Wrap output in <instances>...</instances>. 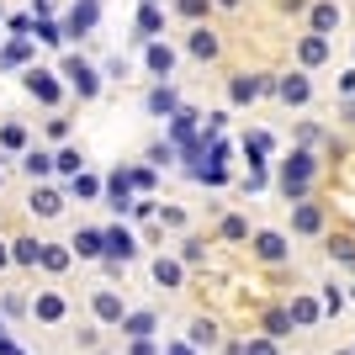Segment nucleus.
<instances>
[{
  "label": "nucleus",
  "instance_id": "obj_3",
  "mask_svg": "<svg viewBox=\"0 0 355 355\" xmlns=\"http://www.w3.org/2000/svg\"><path fill=\"white\" fill-rule=\"evenodd\" d=\"M21 90H27L32 101H43L48 112H59L64 106V80H59V69H43V64H27V69H21Z\"/></svg>",
  "mask_w": 355,
  "mask_h": 355
},
{
  "label": "nucleus",
  "instance_id": "obj_52",
  "mask_svg": "<svg viewBox=\"0 0 355 355\" xmlns=\"http://www.w3.org/2000/svg\"><path fill=\"white\" fill-rule=\"evenodd\" d=\"M0 191H6V170H0Z\"/></svg>",
  "mask_w": 355,
  "mask_h": 355
},
{
  "label": "nucleus",
  "instance_id": "obj_41",
  "mask_svg": "<svg viewBox=\"0 0 355 355\" xmlns=\"http://www.w3.org/2000/svg\"><path fill=\"white\" fill-rule=\"evenodd\" d=\"M244 355H282V350H276L270 334H254V340H244Z\"/></svg>",
  "mask_w": 355,
  "mask_h": 355
},
{
  "label": "nucleus",
  "instance_id": "obj_27",
  "mask_svg": "<svg viewBox=\"0 0 355 355\" xmlns=\"http://www.w3.org/2000/svg\"><path fill=\"white\" fill-rule=\"evenodd\" d=\"M37 254H43V239H37V234L11 239V266L16 270H37Z\"/></svg>",
  "mask_w": 355,
  "mask_h": 355
},
{
  "label": "nucleus",
  "instance_id": "obj_14",
  "mask_svg": "<svg viewBox=\"0 0 355 355\" xmlns=\"http://www.w3.org/2000/svg\"><path fill=\"white\" fill-rule=\"evenodd\" d=\"M250 244H254V260H266V266H282L286 254H292L286 234H276V228H260V234H254Z\"/></svg>",
  "mask_w": 355,
  "mask_h": 355
},
{
  "label": "nucleus",
  "instance_id": "obj_53",
  "mask_svg": "<svg viewBox=\"0 0 355 355\" xmlns=\"http://www.w3.org/2000/svg\"><path fill=\"white\" fill-rule=\"evenodd\" d=\"M0 21H6V0H0Z\"/></svg>",
  "mask_w": 355,
  "mask_h": 355
},
{
  "label": "nucleus",
  "instance_id": "obj_36",
  "mask_svg": "<svg viewBox=\"0 0 355 355\" xmlns=\"http://www.w3.org/2000/svg\"><path fill=\"white\" fill-rule=\"evenodd\" d=\"M334 27H340V11H334V6H313V32H318V37H329Z\"/></svg>",
  "mask_w": 355,
  "mask_h": 355
},
{
  "label": "nucleus",
  "instance_id": "obj_43",
  "mask_svg": "<svg viewBox=\"0 0 355 355\" xmlns=\"http://www.w3.org/2000/svg\"><path fill=\"white\" fill-rule=\"evenodd\" d=\"M154 218H159V228H186V212L180 207H159Z\"/></svg>",
  "mask_w": 355,
  "mask_h": 355
},
{
  "label": "nucleus",
  "instance_id": "obj_44",
  "mask_svg": "<svg viewBox=\"0 0 355 355\" xmlns=\"http://www.w3.org/2000/svg\"><path fill=\"white\" fill-rule=\"evenodd\" d=\"M6 27H11V37H32V11L11 16V21H6Z\"/></svg>",
  "mask_w": 355,
  "mask_h": 355
},
{
  "label": "nucleus",
  "instance_id": "obj_23",
  "mask_svg": "<svg viewBox=\"0 0 355 355\" xmlns=\"http://www.w3.org/2000/svg\"><path fill=\"white\" fill-rule=\"evenodd\" d=\"M16 164H21V175H27V180H53V154L37 148V144H32L27 154H16Z\"/></svg>",
  "mask_w": 355,
  "mask_h": 355
},
{
  "label": "nucleus",
  "instance_id": "obj_18",
  "mask_svg": "<svg viewBox=\"0 0 355 355\" xmlns=\"http://www.w3.org/2000/svg\"><path fill=\"white\" fill-rule=\"evenodd\" d=\"M32 148V133H27V122L21 117H0V154H27Z\"/></svg>",
  "mask_w": 355,
  "mask_h": 355
},
{
  "label": "nucleus",
  "instance_id": "obj_47",
  "mask_svg": "<svg viewBox=\"0 0 355 355\" xmlns=\"http://www.w3.org/2000/svg\"><path fill=\"white\" fill-rule=\"evenodd\" d=\"M0 308H6V313H27V297H21V292H6V297H0Z\"/></svg>",
  "mask_w": 355,
  "mask_h": 355
},
{
  "label": "nucleus",
  "instance_id": "obj_2",
  "mask_svg": "<svg viewBox=\"0 0 355 355\" xmlns=\"http://www.w3.org/2000/svg\"><path fill=\"white\" fill-rule=\"evenodd\" d=\"M313 175H318V159H313L308 148H297V154H286V159H282L276 186H282L286 202H302V196H308V186H313Z\"/></svg>",
  "mask_w": 355,
  "mask_h": 355
},
{
  "label": "nucleus",
  "instance_id": "obj_22",
  "mask_svg": "<svg viewBox=\"0 0 355 355\" xmlns=\"http://www.w3.org/2000/svg\"><path fill=\"white\" fill-rule=\"evenodd\" d=\"M133 37L138 43H154V37H164V11L159 6H148V0H138V21H133Z\"/></svg>",
  "mask_w": 355,
  "mask_h": 355
},
{
  "label": "nucleus",
  "instance_id": "obj_34",
  "mask_svg": "<svg viewBox=\"0 0 355 355\" xmlns=\"http://www.w3.org/2000/svg\"><path fill=\"white\" fill-rule=\"evenodd\" d=\"M186 345H196V350H212V345H218V324H212V318H196L191 334H186Z\"/></svg>",
  "mask_w": 355,
  "mask_h": 355
},
{
  "label": "nucleus",
  "instance_id": "obj_16",
  "mask_svg": "<svg viewBox=\"0 0 355 355\" xmlns=\"http://www.w3.org/2000/svg\"><path fill=\"white\" fill-rule=\"evenodd\" d=\"M148 270H154V286H164V292H180V286H186V266H180L175 254H154Z\"/></svg>",
  "mask_w": 355,
  "mask_h": 355
},
{
  "label": "nucleus",
  "instance_id": "obj_29",
  "mask_svg": "<svg viewBox=\"0 0 355 355\" xmlns=\"http://www.w3.org/2000/svg\"><path fill=\"white\" fill-rule=\"evenodd\" d=\"M286 313H292V324H297V329H313L318 318H324V308H318L313 297H292V302H286Z\"/></svg>",
  "mask_w": 355,
  "mask_h": 355
},
{
  "label": "nucleus",
  "instance_id": "obj_39",
  "mask_svg": "<svg viewBox=\"0 0 355 355\" xmlns=\"http://www.w3.org/2000/svg\"><path fill=\"white\" fill-rule=\"evenodd\" d=\"M218 234L228 239V244H239V239H250V223H244V218H223V223H218Z\"/></svg>",
  "mask_w": 355,
  "mask_h": 355
},
{
  "label": "nucleus",
  "instance_id": "obj_40",
  "mask_svg": "<svg viewBox=\"0 0 355 355\" xmlns=\"http://www.w3.org/2000/svg\"><path fill=\"white\" fill-rule=\"evenodd\" d=\"M202 260H207L202 239H186V244H180V266H202Z\"/></svg>",
  "mask_w": 355,
  "mask_h": 355
},
{
  "label": "nucleus",
  "instance_id": "obj_49",
  "mask_svg": "<svg viewBox=\"0 0 355 355\" xmlns=\"http://www.w3.org/2000/svg\"><path fill=\"white\" fill-rule=\"evenodd\" d=\"M128 218H138V223H148V218H154V202H133V212H128Z\"/></svg>",
  "mask_w": 355,
  "mask_h": 355
},
{
  "label": "nucleus",
  "instance_id": "obj_37",
  "mask_svg": "<svg viewBox=\"0 0 355 355\" xmlns=\"http://www.w3.org/2000/svg\"><path fill=\"white\" fill-rule=\"evenodd\" d=\"M266 334H270V340L292 334V313H286V308H270V313H266Z\"/></svg>",
  "mask_w": 355,
  "mask_h": 355
},
{
  "label": "nucleus",
  "instance_id": "obj_19",
  "mask_svg": "<svg viewBox=\"0 0 355 355\" xmlns=\"http://www.w3.org/2000/svg\"><path fill=\"white\" fill-rule=\"evenodd\" d=\"M27 64H37V43H32V37L0 43V69H27Z\"/></svg>",
  "mask_w": 355,
  "mask_h": 355
},
{
  "label": "nucleus",
  "instance_id": "obj_4",
  "mask_svg": "<svg viewBox=\"0 0 355 355\" xmlns=\"http://www.w3.org/2000/svg\"><path fill=\"white\" fill-rule=\"evenodd\" d=\"M101 260H106V266H133V260H138V239H133L128 223L101 228Z\"/></svg>",
  "mask_w": 355,
  "mask_h": 355
},
{
  "label": "nucleus",
  "instance_id": "obj_17",
  "mask_svg": "<svg viewBox=\"0 0 355 355\" xmlns=\"http://www.w3.org/2000/svg\"><path fill=\"white\" fill-rule=\"evenodd\" d=\"M218 32H212L207 27V21H196V27L191 32H186V53H191V59H202V64H212V59H218Z\"/></svg>",
  "mask_w": 355,
  "mask_h": 355
},
{
  "label": "nucleus",
  "instance_id": "obj_9",
  "mask_svg": "<svg viewBox=\"0 0 355 355\" xmlns=\"http://www.w3.org/2000/svg\"><path fill=\"white\" fill-rule=\"evenodd\" d=\"M180 106H186V101H180V90L170 85V80H154V85L144 90V112H148V117H159V122H170Z\"/></svg>",
  "mask_w": 355,
  "mask_h": 355
},
{
  "label": "nucleus",
  "instance_id": "obj_5",
  "mask_svg": "<svg viewBox=\"0 0 355 355\" xmlns=\"http://www.w3.org/2000/svg\"><path fill=\"white\" fill-rule=\"evenodd\" d=\"M64 207H69V191H64V186H53V180H32V196H27L32 218L53 223V218H64Z\"/></svg>",
  "mask_w": 355,
  "mask_h": 355
},
{
  "label": "nucleus",
  "instance_id": "obj_35",
  "mask_svg": "<svg viewBox=\"0 0 355 355\" xmlns=\"http://www.w3.org/2000/svg\"><path fill=\"white\" fill-rule=\"evenodd\" d=\"M207 11H212V0H175V16H180V21H191V27H196V21H207Z\"/></svg>",
  "mask_w": 355,
  "mask_h": 355
},
{
  "label": "nucleus",
  "instance_id": "obj_25",
  "mask_svg": "<svg viewBox=\"0 0 355 355\" xmlns=\"http://www.w3.org/2000/svg\"><path fill=\"white\" fill-rule=\"evenodd\" d=\"M69 250H74V260H85V266H101V228H74Z\"/></svg>",
  "mask_w": 355,
  "mask_h": 355
},
{
  "label": "nucleus",
  "instance_id": "obj_33",
  "mask_svg": "<svg viewBox=\"0 0 355 355\" xmlns=\"http://www.w3.org/2000/svg\"><path fill=\"white\" fill-rule=\"evenodd\" d=\"M297 53H302V64H308V69H313V64H324V59H329V37H318V32H308Z\"/></svg>",
  "mask_w": 355,
  "mask_h": 355
},
{
  "label": "nucleus",
  "instance_id": "obj_45",
  "mask_svg": "<svg viewBox=\"0 0 355 355\" xmlns=\"http://www.w3.org/2000/svg\"><path fill=\"white\" fill-rule=\"evenodd\" d=\"M106 80H128V59H122V53H117V59H106Z\"/></svg>",
  "mask_w": 355,
  "mask_h": 355
},
{
  "label": "nucleus",
  "instance_id": "obj_12",
  "mask_svg": "<svg viewBox=\"0 0 355 355\" xmlns=\"http://www.w3.org/2000/svg\"><path fill=\"white\" fill-rule=\"evenodd\" d=\"M175 64H180V53H175L170 43H164V37L144 43V69L154 74V80H170V74H175Z\"/></svg>",
  "mask_w": 355,
  "mask_h": 355
},
{
  "label": "nucleus",
  "instance_id": "obj_31",
  "mask_svg": "<svg viewBox=\"0 0 355 355\" xmlns=\"http://www.w3.org/2000/svg\"><path fill=\"white\" fill-rule=\"evenodd\" d=\"M175 159H180V154H175V144H170V138H154V144L144 148V164H154V170H170Z\"/></svg>",
  "mask_w": 355,
  "mask_h": 355
},
{
  "label": "nucleus",
  "instance_id": "obj_24",
  "mask_svg": "<svg viewBox=\"0 0 355 355\" xmlns=\"http://www.w3.org/2000/svg\"><path fill=\"white\" fill-rule=\"evenodd\" d=\"M276 96H282L286 106H308V96H313V85H308V74H302V69L282 74V80H276Z\"/></svg>",
  "mask_w": 355,
  "mask_h": 355
},
{
  "label": "nucleus",
  "instance_id": "obj_50",
  "mask_svg": "<svg viewBox=\"0 0 355 355\" xmlns=\"http://www.w3.org/2000/svg\"><path fill=\"white\" fill-rule=\"evenodd\" d=\"M0 270H11V239H0Z\"/></svg>",
  "mask_w": 355,
  "mask_h": 355
},
{
  "label": "nucleus",
  "instance_id": "obj_20",
  "mask_svg": "<svg viewBox=\"0 0 355 355\" xmlns=\"http://www.w3.org/2000/svg\"><path fill=\"white\" fill-rule=\"evenodd\" d=\"M69 266H74V250H69V244H48V239H43L37 270H43V276H69Z\"/></svg>",
  "mask_w": 355,
  "mask_h": 355
},
{
  "label": "nucleus",
  "instance_id": "obj_30",
  "mask_svg": "<svg viewBox=\"0 0 355 355\" xmlns=\"http://www.w3.org/2000/svg\"><path fill=\"white\" fill-rule=\"evenodd\" d=\"M74 170H85V154H80L74 144H59V148H53V175H64V180H69Z\"/></svg>",
  "mask_w": 355,
  "mask_h": 355
},
{
  "label": "nucleus",
  "instance_id": "obj_21",
  "mask_svg": "<svg viewBox=\"0 0 355 355\" xmlns=\"http://www.w3.org/2000/svg\"><path fill=\"white\" fill-rule=\"evenodd\" d=\"M64 191H69V202H101V175L96 170H74L64 180Z\"/></svg>",
  "mask_w": 355,
  "mask_h": 355
},
{
  "label": "nucleus",
  "instance_id": "obj_26",
  "mask_svg": "<svg viewBox=\"0 0 355 355\" xmlns=\"http://www.w3.org/2000/svg\"><path fill=\"white\" fill-rule=\"evenodd\" d=\"M318 228H324V207L308 202V196L292 202V234H318Z\"/></svg>",
  "mask_w": 355,
  "mask_h": 355
},
{
  "label": "nucleus",
  "instance_id": "obj_54",
  "mask_svg": "<svg viewBox=\"0 0 355 355\" xmlns=\"http://www.w3.org/2000/svg\"><path fill=\"white\" fill-rule=\"evenodd\" d=\"M345 117H350V122H355V106H350V112H345Z\"/></svg>",
  "mask_w": 355,
  "mask_h": 355
},
{
  "label": "nucleus",
  "instance_id": "obj_11",
  "mask_svg": "<svg viewBox=\"0 0 355 355\" xmlns=\"http://www.w3.org/2000/svg\"><path fill=\"white\" fill-rule=\"evenodd\" d=\"M164 138L175 144V154H180L186 144H196V138H202V112H191V106H180L175 117L164 122Z\"/></svg>",
  "mask_w": 355,
  "mask_h": 355
},
{
  "label": "nucleus",
  "instance_id": "obj_32",
  "mask_svg": "<svg viewBox=\"0 0 355 355\" xmlns=\"http://www.w3.org/2000/svg\"><path fill=\"white\" fill-rule=\"evenodd\" d=\"M122 170H128V180H133V191H154V186H159V170H154V164H122Z\"/></svg>",
  "mask_w": 355,
  "mask_h": 355
},
{
  "label": "nucleus",
  "instance_id": "obj_28",
  "mask_svg": "<svg viewBox=\"0 0 355 355\" xmlns=\"http://www.w3.org/2000/svg\"><path fill=\"white\" fill-rule=\"evenodd\" d=\"M32 43L64 48V21H53V16H32Z\"/></svg>",
  "mask_w": 355,
  "mask_h": 355
},
{
  "label": "nucleus",
  "instance_id": "obj_42",
  "mask_svg": "<svg viewBox=\"0 0 355 355\" xmlns=\"http://www.w3.org/2000/svg\"><path fill=\"white\" fill-rule=\"evenodd\" d=\"M48 138H53V144H69V117H59V112H53V117H48V128H43Z\"/></svg>",
  "mask_w": 355,
  "mask_h": 355
},
{
  "label": "nucleus",
  "instance_id": "obj_48",
  "mask_svg": "<svg viewBox=\"0 0 355 355\" xmlns=\"http://www.w3.org/2000/svg\"><path fill=\"white\" fill-rule=\"evenodd\" d=\"M345 308V292H340V286H329V292H324V313H340Z\"/></svg>",
  "mask_w": 355,
  "mask_h": 355
},
{
  "label": "nucleus",
  "instance_id": "obj_1",
  "mask_svg": "<svg viewBox=\"0 0 355 355\" xmlns=\"http://www.w3.org/2000/svg\"><path fill=\"white\" fill-rule=\"evenodd\" d=\"M59 80L80 96V101H96V96H101V85H106V74L96 69L85 53H64V59H59Z\"/></svg>",
  "mask_w": 355,
  "mask_h": 355
},
{
  "label": "nucleus",
  "instance_id": "obj_51",
  "mask_svg": "<svg viewBox=\"0 0 355 355\" xmlns=\"http://www.w3.org/2000/svg\"><path fill=\"white\" fill-rule=\"evenodd\" d=\"M212 6H223V11H239V6H244V0H212Z\"/></svg>",
  "mask_w": 355,
  "mask_h": 355
},
{
  "label": "nucleus",
  "instance_id": "obj_38",
  "mask_svg": "<svg viewBox=\"0 0 355 355\" xmlns=\"http://www.w3.org/2000/svg\"><path fill=\"white\" fill-rule=\"evenodd\" d=\"M329 260H340V266H355V239H329Z\"/></svg>",
  "mask_w": 355,
  "mask_h": 355
},
{
  "label": "nucleus",
  "instance_id": "obj_55",
  "mask_svg": "<svg viewBox=\"0 0 355 355\" xmlns=\"http://www.w3.org/2000/svg\"><path fill=\"white\" fill-rule=\"evenodd\" d=\"M340 355H355V350H340Z\"/></svg>",
  "mask_w": 355,
  "mask_h": 355
},
{
  "label": "nucleus",
  "instance_id": "obj_46",
  "mask_svg": "<svg viewBox=\"0 0 355 355\" xmlns=\"http://www.w3.org/2000/svg\"><path fill=\"white\" fill-rule=\"evenodd\" d=\"M128 355H164L154 340H128Z\"/></svg>",
  "mask_w": 355,
  "mask_h": 355
},
{
  "label": "nucleus",
  "instance_id": "obj_7",
  "mask_svg": "<svg viewBox=\"0 0 355 355\" xmlns=\"http://www.w3.org/2000/svg\"><path fill=\"white\" fill-rule=\"evenodd\" d=\"M101 207H112L117 218H128V212H133V180H128V170H122V164L101 175Z\"/></svg>",
  "mask_w": 355,
  "mask_h": 355
},
{
  "label": "nucleus",
  "instance_id": "obj_13",
  "mask_svg": "<svg viewBox=\"0 0 355 355\" xmlns=\"http://www.w3.org/2000/svg\"><path fill=\"white\" fill-rule=\"evenodd\" d=\"M154 329H159V313L154 308H128L122 324H117V334L122 340H154Z\"/></svg>",
  "mask_w": 355,
  "mask_h": 355
},
{
  "label": "nucleus",
  "instance_id": "obj_15",
  "mask_svg": "<svg viewBox=\"0 0 355 355\" xmlns=\"http://www.w3.org/2000/svg\"><path fill=\"white\" fill-rule=\"evenodd\" d=\"M266 90H276L266 74H234V80H228V101H234V106H250L254 96H266Z\"/></svg>",
  "mask_w": 355,
  "mask_h": 355
},
{
  "label": "nucleus",
  "instance_id": "obj_6",
  "mask_svg": "<svg viewBox=\"0 0 355 355\" xmlns=\"http://www.w3.org/2000/svg\"><path fill=\"white\" fill-rule=\"evenodd\" d=\"M27 313L37 318V324L59 329L64 318H69V297H64L59 286H37V297H27Z\"/></svg>",
  "mask_w": 355,
  "mask_h": 355
},
{
  "label": "nucleus",
  "instance_id": "obj_10",
  "mask_svg": "<svg viewBox=\"0 0 355 355\" xmlns=\"http://www.w3.org/2000/svg\"><path fill=\"white\" fill-rule=\"evenodd\" d=\"M96 27H101V0H74L64 16V37H90Z\"/></svg>",
  "mask_w": 355,
  "mask_h": 355
},
{
  "label": "nucleus",
  "instance_id": "obj_8",
  "mask_svg": "<svg viewBox=\"0 0 355 355\" xmlns=\"http://www.w3.org/2000/svg\"><path fill=\"white\" fill-rule=\"evenodd\" d=\"M122 313H128V297H122L117 286H96V292H90V318H96V329H117Z\"/></svg>",
  "mask_w": 355,
  "mask_h": 355
}]
</instances>
